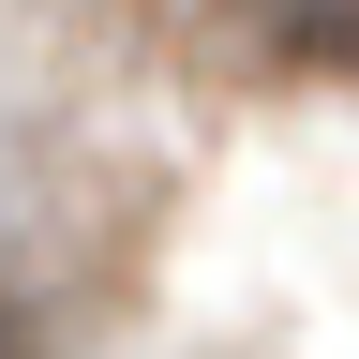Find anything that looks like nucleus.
<instances>
[{
	"label": "nucleus",
	"instance_id": "1",
	"mask_svg": "<svg viewBox=\"0 0 359 359\" xmlns=\"http://www.w3.org/2000/svg\"><path fill=\"white\" fill-rule=\"evenodd\" d=\"M255 45L285 75H359V0H255Z\"/></svg>",
	"mask_w": 359,
	"mask_h": 359
},
{
	"label": "nucleus",
	"instance_id": "2",
	"mask_svg": "<svg viewBox=\"0 0 359 359\" xmlns=\"http://www.w3.org/2000/svg\"><path fill=\"white\" fill-rule=\"evenodd\" d=\"M0 359H45V330H30V299H0Z\"/></svg>",
	"mask_w": 359,
	"mask_h": 359
}]
</instances>
